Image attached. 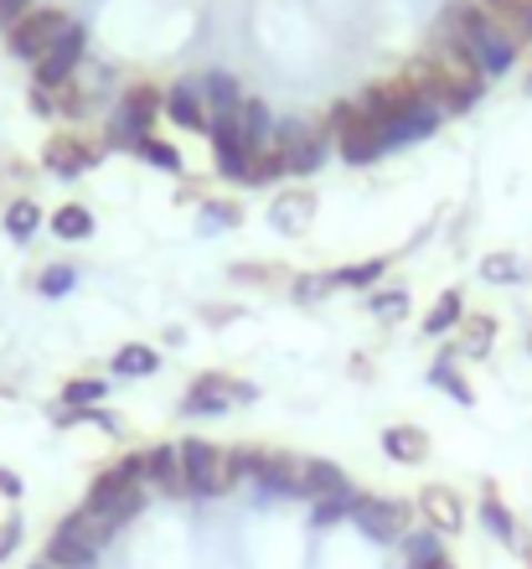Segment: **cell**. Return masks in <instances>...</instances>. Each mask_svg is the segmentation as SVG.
I'll use <instances>...</instances> for the list:
<instances>
[{"label": "cell", "instance_id": "obj_1", "mask_svg": "<svg viewBox=\"0 0 532 569\" xmlns=\"http://www.w3.org/2000/svg\"><path fill=\"white\" fill-rule=\"evenodd\" d=\"M434 37L455 42L486 83L506 78L512 68H518V58H522V47L512 42V37H506L486 11H481V0H450V6L440 11V21H434Z\"/></svg>", "mask_w": 532, "mask_h": 569}, {"label": "cell", "instance_id": "obj_2", "mask_svg": "<svg viewBox=\"0 0 532 569\" xmlns=\"http://www.w3.org/2000/svg\"><path fill=\"white\" fill-rule=\"evenodd\" d=\"M325 136H331V146H337V156L347 166H372L388 156L378 124L357 109V99H341V104L325 109Z\"/></svg>", "mask_w": 532, "mask_h": 569}, {"label": "cell", "instance_id": "obj_3", "mask_svg": "<svg viewBox=\"0 0 532 569\" xmlns=\"http://www.w3.org/2000/svg\"><path fill=\"white\" fill-rule=\"evenodd\" d=\"M165 114V93L155 83H130V89L119 93L114 114H109V140L114 146H140L145 136H155V120Z\"/></svg>", "mask_w": 532, "mask_h": 569}, {"label": "cell", "instance_id": "obj_4", "mask_svg": "<svg viewBox=\"0 0 532 569\" xmlns=\"http://www.w3.org/2000/svg\"><path fill=\"white\" fill-rule=\"evenodd\" d=\"M274 150H280V161H284V177H315V171L325 166L331 136H325V124L284 114L280 130H274Z\"/></svg>", "mask_w": 532, "mask_h": 569}, {"label": "cell", "instance_id": "obj_5", "mask_svg": "<svg viewBox=\"0 0 532 569\" xmlns=\"http://www.w3.org/2000/svg\"><path fill=\"white\" fill-rule=\"evenodd\" d=\"M181 481H187V497H222L228 487H238L233 471H228V450L192 435V440H181Z\"/></svg>", "mask_w": 532, "mask_h": 569}, {"label": "cell", "instance_id": "obj_6", "mask_svg": "<svg viewBox=\"0 0 532 569\" xmlns=\"http://www.w3.org/2000/svg\"><path fill=\"white\" fill-rule=\"evenodd\" d=\"M68 27H73V16L68 11H58V6H37V11H27L11 31H6V52H11L16 62H42Z\"/></svg>", "mask_w": 532, "mask_h": 569}, {"label": "cell", "instance_id": "obj_7", "mask_svg": "<svg viewBox=\"0 0 532 569\" xmlns=\"http://www.w3.org/2000/svg\"><path fill=\"white\" fill-rule=\"evenodd\" d=\"M259 389L243 383V378H228V373H197L187 399H181V415L187 420H212V415H228L238 405H253Z\"/></svg>", "mask_w": 532, "mask_h": 569}, {"label": "cell", "instance_id": "obj_8", "mask_svg": "<svg viewBox=\"0 0 532 569\" xmlns=\"http://www.w3.org/2000/svg\"><path fill=\"white\" fill-rule=\"evenodd\" d=\"M414 502L409 497H372V492H357V508H352V523L368 533L372 543H399L409 528H414Z\"/></svg>", "mask_w": 532, "mask_h": 569}, {"label": "cell", "instance_id": "obj_9", "mask_svg": "<svg viewBox=\"0 0 532 569\" xmlns=\"http://www.w3.org/2000/svg\"><path fill=\"white\" fill-rule=\"evenodd\" d=\"M83 58H89V27H83V21H73V27H68L58 42H52V52H47L42 62H31V83H37V89H52V93H58L62 83H73V78H78Z\"/></svg>", "mask_w": 532, "mask_h": 569}, {"label": "cell", "instance_id": "obj_10", "mask_svg": "<svg viewBox=\"0 0 532 569\" xmlns=\"http://www.w3.org/2000/svg\"><path fill=\"white\" fill-rule=\"evenodd\" d=\"M99 156H104V146H93L89 136H52L42 146V166L58 181H73V177H83V171H93Z\"/></svg>", "mask_w": 532, "mask_h": 569}, {"label": "cell", "instance_id": "obj_11", "mask_svg": "<svg viewBox=\"0 0 532 569\" xmlns=\"http://www.w3.org/2000/svg\"><path fill=\"white\" fill-rule=\"evenodd\" d=\"M208 140H212V161H218V177L228 181V187H253V150L243 146L238 124H212Z\"/></svg>", "mask_w": 532, "mask_h": 569}, {"label": "cell", "instance_id": "obj_12", "mask_svg": "<svg viewBox=\"0 0 532 569\" xmlns=\"http://www.w3.org/2000/svg\"><path fill=\"white\" fill-rule=\"evenodd\" d=\"M414 508L434 533H460V528H465V502H460V492L444 487V481H429L424 492L414 497Z\"/></svg>", "mask_w": 532, "mask_h": 569}, {"label": "cell", "instance_id": "obj_13", "mask_svg": "<svg viewBox=\"0 0 532 569\" xmlns=\"http://www.w3.org/2000/svg\"><path fill=\"white\" fill-rule=\"evenodd\" d=\"M202 83V99H208V130L212 124H238V114H243V83H238L233 73H222V68H212V73L197 78Z\"/></svg>", "mask_w": 532, "mask_h": 569}, {"label": "cell", "instance_id": "obj_14", "mask_svg": "<svg viewBox=\"0 0 532 569\" xmlns=\"http://www.w3.org/2000/svg\"><path fill=\"white\" fill-rule=\"evenodd\" d=\"M165 120L177 130H192V136H208V99H202V83L197 78H181L165 89Z\"/></svg>", "mask_w": 532, "mask_h": 569}, {"label": "cell", "instance_id": "obj_15", "mask_svg": "<svg viewBox=\"0 0 532 569\" xmlns=\"http://www.w3.org/2000/svg\"><path fill=\"white\" fill-rule=\"evenodd\" d=\"M145 456V487L161 497H187V481H181V440H161V446L140 450Z\"/></svg>", "mask_w": 532, "mask_h": 569}, {"label": "cell", "instance_id": "obj_16", "mask_svg": "<svg viewBox=\"0 0 532 569\" xmlns=\"http://www.w3.org/2000/svg\"><path fill=\"white\" fill-rule=\"evenodd\" d=\"M259 487L269 497H305V456L295 450H269L264 471H259Z\"/></svg>", "mask_w": 532, "mask_h": 569}, {"label": "cell", "instance_id": "obj_17", "mask_svg": "<svg viewBox=\"0 0 532 569\" xmlns=\"http://www.w3.org/2000/svg\"><path fill=\"white\" fill-rule=\"evenodd\" d=\"M315 218V192H305V187H284L274 202H269V223L280 228L284 239H300L305 228H311Z\"/></svg>", "mask_w": 532, "mask_h": 569}, {"label": "cell", "instance_id": "obj_18", "mask_svg": "<svg viewBox=\"0 0 532 569\" xmlns=\"http://www.w3.org/2000/svg\"><path fill=\"white\" fill-rule=\"evenodd\" d=\"M274 130H280V114L264 104V99H243V114H238V136H243V146L253 150V156H264V150H274Z\"/></svg>", "mask_w": 532, "mask_h": 569}, {"label": "cell", "instance_id": "obj_19", "mask_svg": "<svg viewBox=\"0 0 532 569\" xmlns=\"http://www.w3.org/2000/svg\"><path fill=\"white\" fill-rule=\"evenodd\" d=\"M429 383L440 393H450L460 409H475V389L465 383V373H460V347L450 342V347H440L434 352V368H429Z\"/></svg>", "mask_w": 532, "mask_h": 569}, {"label": "cell", "instance_id": "obj_20", "mask_svg": "<svg viewBox=\"0 0 532 569\" xmlns=\"http://www.w3.org/2000/svg\"><path fill=\"white\" fill-rule=\"evenodd\" d=\"M475 512H481V528H486L491 539L506 543V549H518L522 523L512 518V508L502 502V492H496V487H486V492H481V508H475Z\"/></svg>", "mask_w": 532, "mask_h": 569}, {"label": "cell", "instance_id": "obj_21", "mask_svg": "<svg viewBox=\"0 0 532 569\" xmlns=\"http://www.w3.org/2000/svg\"><path fill=\"white\" fill-rule=\"evenodd\" d=\"M481 11L518 47H532V0H481Z\"/></svg>", "mask_w": 532, "mask_h": 569}, {"label": "cell", "instance_id": "obj_22", "mask_svg": "<svg viewBox=\"0 0 532 569\" xmlns=\"http://www.w3.org/2000/svg\"><path fill=\"white\" fill-rule=\"evenodd\" d=\"M465 316H471L465 311V296H460V290H440L434 306L424 311V321H419V331H424V337H450V331H460Z\"/></svg>", "mask_w": 532, "mask_h": 569}, {"label": "cell", "instance_id": "obj_23", "mask_svg": "<svg viewBox=\"0 0 532 569\" xmlns=\"http://www.w3.org/2000/svg\"><path fill=\"white\" fill-rule=\"evenodd\" d=\"M42 559H47L52 569H93V565H99V549H89L83 539H73V533L52 528V539H47Z\"/></svg>", "mask_w": 532, "mask_h": 569}, {"label": "cell", "instance_id": "obj_24", "mask_svg": "<svg viewBox=\"0 0 532 569\" xmlns=\"http://www.w3.org/2000/svg\"><path fill=\"white\" fill-rule=\"evenodd\" d=\"M383 450H388V461L419 466L429 456V435L419 430V425H388V430H383Z\"/></svg>", "mask_w": 532, "mask_h": 569}, {"label": "cell", "instance_id": "obj_25", "mask_svg": "<svg viewBox=\"0 0 532 569\" xmlns=\"http://www.w3.org/2000/svg\"><path fill=\"white\" fill-rule=\"evenodd\" d=\"M109 368H114V378H150V373H161V352L150 342H124Z\"/></svg>", "mask_w": 532, "mask_h": 569}, {"label": "cell", "instance_id": "obj_26", "mask_svg": "<svg viewBox=\"0 0 532 569\" xmlns=\"http://www.w3.org/2000/svg\"><path fill=\"white\" fill-rule=\"evenodd\" d=\"M491 342H496V316H465L455 331L460 358H486Z\"/></svg>", "mask_w": 532, "mask_h": 569}, {"label": "cell", "instance_id": "obj_27", "mask_svg": "<svg viewBox=\"0 0 532 569\" xmlns=\"http://www.w3.org/2000/svg\"><path fill=\"white\" fill-rule=\"evenodd\" d=\"M341 487H352V481H347V471H341L337 461L305 456V502H315V497H331V492H341Z\"/></svg>", "mask_w": 532, "mask_h": 569}, {"label": "cell", "instance_id": "obj_28", "mask_svg": "<svg viewBox=\"0 0 532 569\" xmlns=\"http://www.w3.org/2000/svg\"><path fill=\"white\" fill-rule=\"evenodd\" d=\"M47 228L68 243H83V239H93V212L83 208V202H62V208L47 218Z\"/></svg>", "mask_w": 532, "mask_h": 569}, {"label": "cell", "instance_id": "obj_29", "mask_svg": "<svg viewBox=\"0 0 532 569\" xmlns=\"http://www.w3.org/2000/svg\"><path fill=\"white\" fill-rule=\"evenodd\" d=\"M109 378H93V373H83V378H68L62 383V409H99L109 399Z\"/></svg>", "mask_w": 532, "mask_h": 569}, {"label": "cell", "instance_id": "obj_30", "mask_svg": "<svg viewBox=\"0 0 532 569\" xmlns=\"http://www.w3.org/2000/svg\"><path fill=\"white\" fill-rule=\"evenodd\" d=\"M399 555L409 559V565H434V559H444V533H434V528H409L399 539Z\"/></svg>", "mask_w": 532, "mask_h": 569}, {"label": "cell", "instance_id": "obj_31", "mask_svg": "<svg viewBox=\"0 0 532 569\" xmlns=\"http://www.w3.org/2000/svg\"><path fill=\"white\" fill-rule=\"evenodd\" d=\"M388 264H393V259H357V264L331 270V284H337V290H372V284L388 274Z\"/></svg>", "mask_w": 532, "mask_h": 569}, {"label": "cell", "instance_id": "obj_32", "mask_svg": "<svg viewBox=\"0 0 532 569\" xmlns=\"http://www.w3.org/2000/svg\"><path fill=\"white\" fill-rule=\"evenodd\" d=\"M352 508H357V487H341V492H331V497H315V502H311V523L315 528H331V523H341V518H352Z\"/></svg>", "mask_w": 532, "mask_h": 569}, {"label": "cell", "instance_id": "obj_33", "mask_svg": "<svg viewBox=\"0 0 532 569\" xmlns=\"http://www.w3.org/2000/svg\"><path fill=\"white\" fill-rule=\"evenodd\" d=\"M134 156L150 161L155 171H165V177H181V171H187V166H181V150L171 146V140H161V136H145L140 146H134Z\"/></svg>", "mask_w": 532, "mask_h": 569}, {"label": "cell", "instance_id": "obj_34", "mask_svg": "<svg viewBox=\"0 0 532 569\" xmlns=\"http://www.w3.org/2000/svg\"><path fill=\"white\" fill-rule=\"evenodd\" d=\"M37 228H42V208H37L31 197H16L11 208H6V233H11L16 243H27Z\"/></svg>", "mask_w": 532, "mask_h": 569}, {"label": "cell", "instance_id": "obj_35", "mask_svg": "<svg viewBox=\"0 0 532 569\" xmlns=\"http://www.w3.org/2000/svg\"><path fill=\"white\" fill-rule=\"evenodd\" d=\"M481 280L486 284H522L528 280V264L518 254H486L481 259Z\"/></svg>", "mask_w": 532, "mask_h": 569}, {"label": "cell", "instance_id": "obj_36", "mask_svg": "<svg viewBox=\"0 0 532 569\" xmlns=\"http://www.w3.org/2000/svg\"><path fill=\"white\" fill-rule=\"evenodd\" d=\"M368 311L378 316V321H403V316H409V290H403V284L372 290V296H368Z\"/></svg>", "mask_w": 532, "mask_h": 569}, {"label": "cell", "instance_id": "obj_37", "mask_svg": "<svg viewBox=\"0 0 532 569\" xmlns=\"http://www.w3.org/2000/svg\"><path fill=\"white\" fill-rule=\"evenodd\" d=\"M331 290H337V284H331V274H325V270L295 274V280H290V300H295V306H321Z\"/></svg>", "mask_w": 532, "mask_h": 569}, {"label": "cell", "instance_id": "obj_38", "mask_svg": "<svg viewBox=\"0 0 532 569\" xmlns=\"http://www.w3.org/2000/svg\"><path fill=\"white\" fill-rule=\"evenodd\" d=\"M264 461H269V450H259V446H233L228 450V471H233V481H259Z\"/></svg>", "mask_w": 532, "mask_h": 569}, {"label": "cell", "instance_id": "obj_39", "mask_svg": "<svg viewBox=\"0 0 532 569\" xmlns=\"http://www.w3.org/2000/svg\"><path fill=\"white\" fill-rule=\"evenodd\" d=\"M73 284H78V270H73V264H47V270L37 274V290H42L47 300H62L68 290H73Z\"/></svg>", "mask_w": 532, "mask_h": 569}, {"label": "cell", "instance_id": "obj_40", "mask_svg": "<svg viewBox=\"0 0 532 569\" xmlns=\"http://www.w3.org/2000/svg\"><path fill=\"white\" fill-rule=\"evenodd\" d=\"M89 109H93V99H89V89H83L78 78L58 89V114H62V120H83Z\"/></svg>", "mask_w": 532, "mask_h": 569}, {"label": "cell", "instance_id": "obj_41", "mask_svg": "<svg viewBox=\"0 0 532 569\" xmlns=\"http://www.w3.org/2000/svg\"><path fill=\"white\" fill-rule=\"evenodd\" d=\"M280 177H284L280 150H264V156H253V187H274Z\"/></svg>", "mask_w": 532, "mask_h": 569}, {"label": "cell", "instance_id": "obj_42", "mask_svg": "<svg viewBox=\"0 0 532 569\" xmlns=\"http://www.w3.org/2000/svg\"><path fill=\"white\" fill-rule=\"evenodd\" d=\"M31 114H42V120H58V93L52 89H37V83H31Z\"/></svg>", "mask_w": 532, "mask_h": 569}, {"label": "cell", "instance_id": "obj_43", "mask_svg": "<svg viewBox=\"0 0 532 569\" xmlns=\"http://www.w3.org/2000/svg\"><path fill=\"white\" fill-rule=\"evenodd\" d=\"M16 543H21V518H6V523H0V565H6V559L16 555Z\"/></svg>", "mask_w": 532, "mask_h": 569}, {"label": "cell", "instance_id": "obj_44", "mask_svg": "<svg viewBox=\"0 0 532 569\" xmlns=\"http://www.w3.org/2000/svg\"><path fill=\"white\" fill-rule=\"evenodd\" d=\"M27 11H37V0H0V27L11 31L16 21H21V16Z\"/></svg>", "mask_w": 532, "mask_h": 569}, {"label": "cell", "instance_id": "obj_45", "mask_svg": "<svg viewBox=\"0 0 532 569\" xmlns=\"http://www.w3.org/2000/svg\"><path fill=\"white\" fill-rule=\"evenodd\" d=\"M202 212L212 218V228H233L238 223V208H228V202H202Z\"/></svg>", "mask_w": 532, "mask_h": 569}, {"label": "cell", "instance_id": "obj_46", "mask_svg": "<svg viewBox=\"0 0 532 569\" xmlns=\"http://www.w3.org/2000/svg\"><path fill=\"white\" fill-rule=\"evenodd\" d=\"M21 492H27V487H21V477L0 466V497H11V502H21Z\"/></svg>", "mask_w": 532, "mask_h": 569}, {"label": "cell", "instance_id": "obj_47", "mask_svg": "<svg viewBox=\"0 0 532 569\" xmlns=\"http://www.w3.org/2000/svg\"><path fill=\"white\" fill-rule=\"evenodd\" d=\"M409 569H455V559L444 555V559H434V565H409Z\"/></svg>", "mask_w": 532, "mask_h": 569}, {"label": "cell", "instance_id": "obj_48", "mask_svg": "<svg viewBox=\"0 0 532 569\" xmlns=\"http://www.w3.org/2000/svg\"><path fill=\"white\" fill-rule=\"evenodd\" d=\"M31 569H52V565H47V559H37V565H31Z\"/></svg>", "mask_w": 532, "mask_h": 569}, {"label": "cell", "instance_id": "obj_49", "mask_svg": "<svg viewBox=\"0 0 532 569\" xmlns=\"http://www.w3.org/2000/svg\"><path fill=\"white\" fill-rule=\"evenodd\" d=\"M528 358H532V327H528Z\"/></svg>", "mask_w": 532, "mask_h": 569}, {"label": "cell", "instance_id": "obj_50", "mask_svg": "<svg viewBox=\"0 0 532 569\" xmlns=\"http://www.w3.org/2000/svg\"><path fill=\"white\" fill-rule=\"evenodd\" d=\"M528 93H532V73H528Z\"/></svg>", "mask_w": 532, "mask_h": 569}]
</instances>
